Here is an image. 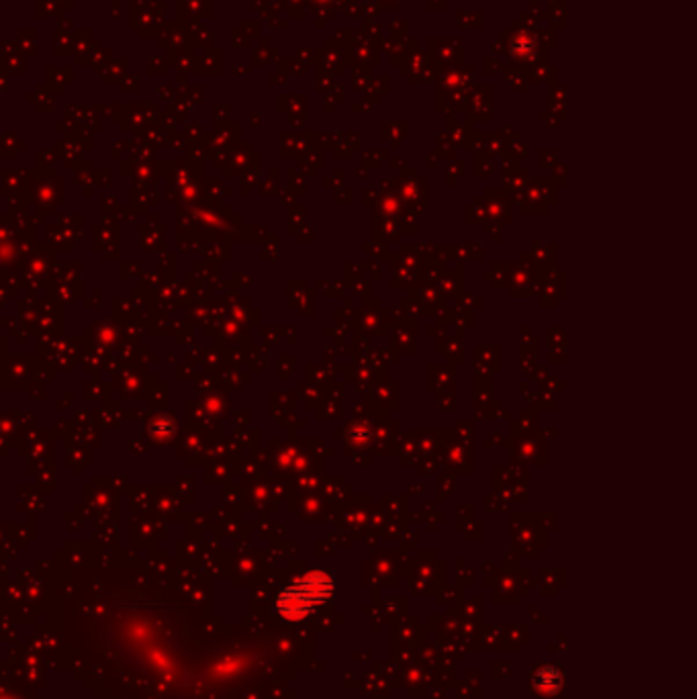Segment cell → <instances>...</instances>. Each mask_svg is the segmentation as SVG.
<instances>
[{
	"label": "cell",
	"mask_w": 697,
	"mask_h": 699,
	"mask_svg": "<svg viewBox=\"0 0 697 699\" xmlns=\"http://www.w3.org/2000/svg\"><path fill=\"white\" fill-rule=\"evenodd\" d=\"M334 591V583L329 575L322 571H313L299 579L289 589H285L276 599V612L287 622L303 620L315 605L325 603Z\"/></svg>",
	"instance_id": "6da1fadb"
},
{
	"label": "cell",
	"mask_w": 697,
	"mask_h": 699,
	"mask_svg": "<svg viewBox=\"0 0 697 699\" xmlns=\"http://www.w3.org/2000/svg\"><path fill=\"white\" fill-rule=\"evenodd\" d=\"M534 683L540 691H546V693H554L561 685V673L552 666H544L536 673L534 677Z\"/></svg>",
	"instance_id": "7a4b0ae2"
}]
</instances>
